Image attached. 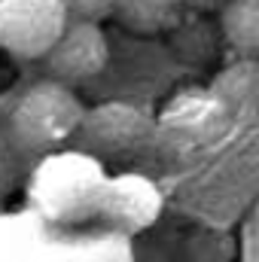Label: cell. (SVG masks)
<instances>
[{"label": "cell", "instance_id": "obj_1", "mask_svg": "<svg viewBox=\"0 0 259 262\" xmlns=\"http://www.w3.org/2000/svg\"><path fill=\"white\" fill-rule=\"evenodd\" d=\"M104 165L92 152H46L31 174L28 195L40 216L52 223L95 220L107 186Z\"/></svg>", "mask_w": 259, "mask_h": 262}, {"label": "cell", "instance_id": "obj_2", "mask_svg": "<svg viewBox=\"0 0 259 262\" xmlns=\"http://www.w3.org/2000/svg\"><path fill=\"white\" fill-rule=\"evenodd\" d=\"M85 119V104L76 89L58 79H40L28 85L9 113V140L28 152H55L76 137Z\"/></svg>", "mask_w": 259, "mask_h": 262}, {"label": "cell", "instance_id": "obj_3", "mask_svg": "<svg viewBox=\"0 0 259 262\" xmlns=\"http://www.w3.org/2000/svg\"><path fill=\"white\" fill-rule=\"evenodd\" d=\"M67 21L64 0H0V49L18 61H40Z\"/></svg>", "mask_w": 259, "mask_h": 262}, {"label": "cell", "instance_id": "obj_4", "mask_svg": "<svg viewBox=\"0 0 259 262\" xmlns=\"http://www.w3.org/2000/svg\"><path fill=\"white\" fill-rule=\"evenodd\" d=\"M43 61L49 67L52 79L76 89V85L101 76L104 67L110 64V40H107V34L98 21L70 18Z\"/></svg>", "mask_w": 259, "mask_h": 262}, {"label": "cell", "instance_id": "obj_5", "mask_svg": "<svg viewBox=\"0 0 259 262\" xmlns=\"http://www.w3.org/2000/svg\"><path fill=\"white\" fill-rule=\"evenodd\" d=\"M159 210H162L159 189L146 177L122 174L107 180L95 220L119 232H140L159 216Z\"/></svg>", "mask_w": 259, "mask_h": 262}, {"label": "cell", "instance_id": "obj_6", "mask_svg": "<svg viewBox=\"0 0 259 262\" xmlns=\"http://www.w3.org/2000/svg\"><path fill=\"white\" fill-rule=\"evenodd\" d=\"M149 116L125 101H107L92 110H85L79 134L98 149L110 156H125L134 152L146 137H149Z\"/></svg>", "mask_w": 259, "mask_h": 262}, {"label": "cell", "instance_id": "obj_7", "mask_svg": "<svg viewBox=\"0 0 259 262\" xmlns=\"http://www.w3.org/2000/svg\"><path fill=\"white\" fill-rule=\"evenodd\" d=\"M207 89L229 110V116L259 110V58H235L213 76Z\"/></svg>", "mask_w": 259, "mask_h": 262}, {"label": "cell", "instance_id": "obj_8", "mask_svg": "<svg viewBox=\"0 0 259 262\" xmlns=\"http://www.w3.org/2000/svg\"><path fill=\"white\" fill-rule=\"evenodd\" d=\"M183 0H116V21L140 37H159L183 21Z\"/></svg>", "mask_w": 259, "mask_h": 262}, {"label": "cell", "instance_id": "obj_9", "mask_svg": "<svg viewBox=\"0 0 259 262\" xmlns=\"http://www.w3.org/2000/svg\"><path fill=\"white\" fill-rule=\"evenodd\" d=\"M220 34L238 58H259V0H226Z\"/></svg>", "mask_w": 259, "mask_h": 262}, {"label": "cell", "instance_id": "obj_10", "mask_svg": "<svg viewBox=\"0 0 259 262\" xmlns=\"http://www.w3.org/2000/svg\"><path fill=\"white\" fill-rule=\"evenodd\" d=\"M64 9L76 21H107L116 15V0H64Z\"/></svg>", "mask_w": 259, "mask_h": 262}, {"label": "cell", "instance_id": "obj_11", "mask_svg": "<svg viewBox=\"0 0 259 262\" xmlns=\"http://www.w3.org/2000/svg\"><path fill=\"white\" fill-rule=\"evenodd\" d=\"M15 180V152H12V140L0 137V195L12 186Z\"/></svg>", "mask_w": 259, "mask_h": 262}, {"label": "cell", "instance_id": "obj_12", "mask_svg": "<svg viewBox=\"0 0 259 262\" xmlns=\"http://www.w3.org/2000/svg\"><path fill=\"white\" fill-rule=\"evenodd\" d=\"M186 9H195V12H210V9H223L226 0H183Z\"/></svg>", "mask_w": 259, "mask_h": 262}]
</instances>
